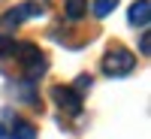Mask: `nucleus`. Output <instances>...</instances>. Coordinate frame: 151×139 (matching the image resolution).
<instances>
[{"mask_svg":"<svg viewBox=\"0 0 151 139\" xmlns=\"http://www.w3.org/2000/svg\"><path fill=\"white\" fill-rule=\"evenodd\" d=\"M48 94H52V100L58 103L60 112H67V115H79V112H82V97H79V91L64 88V85H55Z\"/></svg>","mask_w":151,"mask_h":139,"instance_id":"7ed1b4c3","label":"nucleus"},{"mask_svg":"<svg viewBox=\"0 0 151 139\" xmlns=\"http://www.w3.org/2000/svg\"><path fill=\"white\" fill-rule=\"evenodd\" d=\"M139 52L148 55V30H142V36H139Z\"/></svg>","mask_w":151,"mask_h":139,"instance_id":"9b49d317","label":"nucleus"},{"mask_svg":"<svg viewBox=\"0 0 151 139\" xmlns=\"http://www.w3.org/2000/svg\"><path fill=\"white\" fill-rule=\"evenodd\" d=\"M64 12L70 21H79L88 15V0H64Z\"/></svg>","mask_w":151,"mask_h":139,"instance_id":"423d86ee","label":"nucleus"},{"mask_svg":"<svg viewBox=\"0 0 151 139\" xmlns=\"http://www.w3.org/2000/svg\"><path fill=\"white\" fill-rule=\"evenodd\" d=\"M130 24H136V27H148V21H151V6H148V0H136V3L130 6Z\"/></svg>","mask_w":151,"mask_h":139,"instance_id":"20e7f679","label":"nucleus"},{"mask_svg":"<svg viewBox=\"0 0 151 139\" xmlns=\"http://www.w3.org/2000/svg\"><path fill=\"white\" fill-rule=\"evenodd\" d=\"M12 48H15V42H12V36L0 33V58H9V55H12Z\"/></svg>","mask_w":151,"mask_h":139,"instance_id":"1a4fd4ad","label":"nucleus"},{"mask_svg":"<svg viewBox=\"0 0 151 139\" xmlns=\"http://www.w3.org/2000/svg\"><path fill=\"white\" fill-rule=\"evenodd\" d=\"M12 55H15L21 64H24V70H27L30 79H36V76L45 73V58H42V52H40L33 42H21V45H15V48H12Z\"/></svg>","mask_w":151,"mask_h":139,"instance_id":"f03ea898","label":"nucleus"},{"mask_svg":"<svg viewBox=\"0 0 151 139\" xmlns=\"http://www.w3.org/2000/svg\"><path fill=\"white\" fill-rule=\"evenodd\" d=\"M94 15L97 18H106L109 12H115V6H118V0H94Z\"/></svg>","mask_w":151,"mask_h":139,"instance_id":"6e6552de","label":"nucleus"},{"mask_svg":"<svg viewBox=\"0 0 151 139\" xmlns=\"http://www.w3.org/2000/svg\"><path fill=\"white\" fill-rule=\"evenodd\" d=\"M0 139H9V127H3V124H0Z\"/></svg>","mask_w":151,"mask_h":139,"instance_id":"f8f14e48","label":"nucleus"},{"mask_svg":"<svg viewBox=\"0 0 151 139\" xmlns=\"http://www.w3.org/2000/svg\"><path fill=\"white\" fill-rule=\"evenodd\" d=\"M30 15H33V6H30V3H21V6L9 9L6 15H3V24H6V27H12V24H21L24 18H30Z\"/></svg>","mask_w":151,"mask_h":139,"instance_id":"39448f33","label":"nucleus"},{"mask_svg":"<svg viewBox=\"0 0 151 139\" xmlns=\"http://www.w3.org/2000/svg\"><path fill=\"white\" fill-rule=\"evenodd\" d=\"M133 70H136V55L133 52H127V48H121V45L106 52V58H103V73L106 76L121 79V76H130Z\"/></svg>","mask_w":151,"mask_h":139,"instance_id":"f257e3e1","label":"nucleus"},{"mask_svg":"<svg viewBox=\"0 0 151 139\" xmlns=\"http://www.w3.org/2000/svg\"><path fill=\"white\" fill-rule=\"evenodd\" d=\"M91 85H94V79H91V76H79V82H76V88H73V91H91Z\"/></svg>","mask_w":151,"mask_h":139,"instance_id":"9d476101","label":"nucleus"},{"mask_svg":"<svg viewBox=\"0 0 151 139\" xmlns=\"http://www.w3.org/2000/svg\"><path fill=\"white\" fill-rule=\"evenodd\" d=\"M9 139H36V127L30 121H15L9 130Z\"/></svg>","mask_w":151,"mask_h":139,"instance_id":"0eeeda50","label":"nucleus"}]
</instances>
